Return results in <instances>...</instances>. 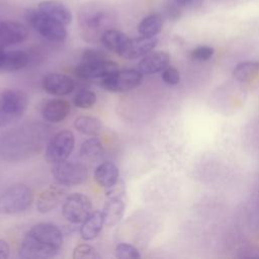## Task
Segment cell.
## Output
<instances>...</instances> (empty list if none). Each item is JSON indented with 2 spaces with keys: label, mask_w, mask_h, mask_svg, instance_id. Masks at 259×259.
<instances>
[{
  "label": "cell",
  "mask_w": 259,
  "mask_h": 259,
  "mask_svg": "<svg viewBox=\"0 0 259 259\" xmlns=\"http://www.w3.org/2000/svg\"><path fill=\"white\" fill-rule=\"evenodd\" d=\"M63 245L61 230L51 223H38L25 235L18 254L25 259H41L56 256Z\"/></svg>",
  "instance_id": "6da1fadb"
},
{
  "label": "cell",
  "mask_w": 259,
  "mask_h": 259,
  "mask_svg": "<svg viewBox=\"0 0 259 259\" xmlns=\"http://www.w3.org/2000/svg\"><path fill=\"white\" fill-rule=\"evenodd\" d=\"M45 128L30 124L6 132L0 137V157L5 160H21L35 155L41 149Z\"/></svg>",
  "instance_id": "7a4b0ae2"
},
{
  "label": "cell",
  "mask_w": 259,
  "mask_h": 259,
  "mask_svg": "<svg viewBox=\"0 0 259 259\" xmlns=\"http://www.w3.org/2000/svg\"><path fill=\"white\" fill-rule=\"evenodd\" d=\"M113 21V12L100 3H88L79 13V25L83 37L88 41L100 39L103 32L110 29Z\"/></svg>",
  "instance_id": "3957f363"
},
{
  "label": "cell",
  "mask_w": 259,
  "mask_h": 259,
  "mask_svg": "<svg viewBox=\"0 0 259 259\" xmlns=\"http://www.w3.org/2000/svg\"><path fill=\"white\" fill-rule=\"evenodd\" d=\"M28 106L25 92L17 89L0 91V126L8 125L22 117Z\"/></svg>",
  "instance_id": "277c9868"
},
{
  "label": "cell",
  "mask_w": 259,
  "mask_h": 259,
  "mask_svg": "<svg viewBox=\"0 0 259 259\" xmlns=\"http://www.w3.org/2000/svg\"><path fill=\"white\" fill-rule=\"evenodd\" d=\"M33 201L30 187L24 183H16L0 194V213L18 214L25 211Z\"/></svg>",
  "instance_id": "5b68a950"
},
{
  "label": "cell",
  "mask_w": 259,
  "mask_h": 259,
  "mask_svg": "<svg viewBox=\"0 0 259 259\" xmlns=\"http://www.w3.org/2000/svg\"><path fill=\"white\" fill-rule=\"evenodd\" d=\"M25 19L42 37L52 41H63L67 37L65 25L42 14L38 9L29 8L25 11Z\"/></svg>",
  "instance_id": "8992f818"
},
{
  "label": "cell",
  "mask_w": 259,
  "mask_h": 259,
  "mask_svg": "<svg viewBox=\"0 0 259 259\" xmlns=\"http://www.w3.org/2000/svg\"><path fill=\"white\" fill-rule=\"evenodd\" d=\"M74 134L69 130L60 131L50 140L45 152V158L51 164L63 162L69 158L74 150Z\"/></svg>",
  "instance_id": "52a82bcc"
},
{
  "label": "cell",
  "mask_w": 259,
  "mask_h": 259,
  "mask_svg": "<svg viewBox=\"0 0 259 259\" xmlns=\"http://www.w3.org/2000/svg\"><path fill=\"white\" fill-rule=\"evenodd\" d=\"M52 174L56 181L61 185L75 186L83 183L88 176L87 167L76 161H63L54 164Z\"/></svg>",
  "instance_id": "ba28073f"
},
{
  "label": "cell",
  "mask_w": 259,
  "mask_h": 259,
  "mask_svg": "<svg viewBox=\"0 0 259 259\" xmlns=\"http://www.w3.org/2000/svg\"><path fill=\"white\" fill-rule=\"evenodd\" d=\"M91 199L83 193L68 195L62 206L64 218L72 224H82L93 211Z\"/></svg>",
  "instance_id": "9c48e42d"
},
{
  "label": "cell",
  "mask_w": 259,
  "mask_h": 259,
  "mask_svg": "<svg viewBox=\"0 0 259 259\" xmlns=\"http://www.w3.org/2000/svg\"><path fill=\"white\" fill-rule=\"evenodd\" d=\"M143 74L139 70L126 69L122 71H117L111 76L104 78L101 81V86L114 93L127 92L135 89L142 83Z\"/></svg>",
  "instance_id": "30bf717a"
},
{
  "label": "cell",
  "mask_w": 259,
  "mask_h": 259,
  "mask_svg": "<svg viewBox=\"0 0 259 259\" xmlns=\"http://www.w3.org/2000/svg\"><path fill=\"white\" fill-rule=\"evenodd\" d=\"M118 71V66L115 62L104 59L95 62H83L78 65L74 73L80 79H104Z\"/></svg>",
  "instance_id": "8fae6325"
},
{
  "label": "cell",
  "mask_w": 259,
  "mask_h": 259,
  "mask_svg": "<svg viewBox=\"0 0 259 259\" xmlns=\"http://www.w3.org/2000/svg\"><path fill=\"white\" fill-rule=\"evenodd\" d=\"M76 87L73 78L66 74L49 73L42 79V88L52 95L64 96L71 93Z\"/></svg>",
  "instance_id": "7c38bea8"
},
{
  "label": "cell",
  "mask_w": 259,
  "mask_h": 259,
  "mask_svg": "<svg viewBox=\"0 0 259 259\" xmlns=\"http://www.w3.org/2000/svg\"><path fill=\"white\" fill-rule=\"evenodd\" d=\"M28 36L27 27L17 21H0V46H12L24 41Z\"/></svg>",
  "instance_id": "4fadbf2b"
},
{
  "label": "cell",
  "mask_w": 259,
  "mask_h": 259,
  "mask_svg": "<svg viewBox=\"0 0 259 259\" xmlns=\"http://www.w3.org/2000/svg\"><path fill=\"white\" fill-rule=\"evenodd\" d=\"M157 44L158 39L156 36L141 35L135 38H130L120 57L127 60H136L141 57H145L147 54L152 52Z\"/></svg>",
  "instance_id": "5bb4252c"
},
{
  "label": "cell",
  "mask_w": 259,
  "mask_h": 259,
  "mask_svg": "<svg viewBox=\"0 0 259 259\" xmlns=\"http://www.w3.org/2000/svg\"><path fill=\"white\" fill-rule=\"evenodd\" d=\"M170 62V56L164 51L150 52L139 63L138 70L142 74L152 75L162 72L168 67Z\"/></svg>",
  "instance_id": "9a60e30c"
},
{
  "label": "cell",
  "mask_w": 259,
  "mask_h": 259,
  "mask_svg": "<svg viewBox=\"0 0 259 259\" xmlns=\"http://www.w3.org/2000/svg\"><path fill=\"white\" fill-rule=\"evenodd\" d=\"M66 191L62 186L51 185L44 189L36 198V209L41 213H47L55 209L62 201Z\"/></svg>",
  "instance_id": "2e32d148"
},
{
  "label": "cell",
  "mask_w": 259,
  "mask_h": 259,
  "mask_svg": "<svg viewBox=\"0 0 259 259\" xmlns=\"http://www.w3.org/2000/svg\"><path fill=\"white\" fill-rule=\"evenodd\" d=\"M37 9L45 15L59 21L65 26L72 21V13L70 9L60 1L44 0L38 3Z\"/></svg>",
  "instance_id": "e0dca14e"
},
{
  "label": "cell",
  "mask_w": 259,
  "mask_h": 259,
  "mask_svg": "<svg viewBox=\"0 0 259 259\" xmlns=\"http://www.w3.org/2000/svg\"><path fill=\"white\" fill-rule=\"evenodd\" d=\"M71 111V104L68 100L56 98L47 101L41 109L44 118L50 122L58 123L64 120Z\"/></svg>",
  "instance_id": "ac0fdd59"
},
{
  "label": "cell",
  "mask_w": 259,
  "mask_h": 259,
  "mask_svg": "<svg viewBox=\"0 0 259 259\" xmlns=\"http://www.w3.org/2000/svg\"><path fill=\"white\" fill-rule=\"evenodd\" d=\"M94 179L99 186L108 189L118 182L119 170L114 163L103 162L95 168Z\"/></svg>",
  "instance_id": "d6986e66"
},
{
  "label": "cell",
  "mask_w": 259,
  "mask_h": 259,
  "mask_svg": "<svg viewBox=\"0 0 259 259\" xmlns=\"http://www.w3.org/2000/svg\"><path fill=\"white\" fill-rule=\"evenodd\" d=\"M124 209L125 205L120 197H108L102 210L104 226L113 227L117 225L124 214Z\"/></svg>",
  "instance_id": "ffe728a7"
},
{
  "label": "cell",
  "mask_w": 259,
  "mask_h": 259,
  "mask_svg": "<svg viewBox=\"0 0 259 259\" xmlns=\"http://www.w3.org/2000/svg\"><path fill=\"white\" fill-rule=\"evenodd\" d=\"M104 225V218L102 211L93 210L90 215L82 223L80 228L81 238L85 241L95 239L102 230Z\"/></svg>",
  "instance_id": "44dd1931"
},
{
  "label": "cell",
  "mask_w": 259,
  "mask_h": 259,
  "mask_svg": "<svg viewBox=\"0 0 259 259\" xmlns=\"http://www.w3.org/2000/svg\"><path fill=\"white\" fill-rule=\"evenodd\" d=\"M100 40L106 49L120 56L125 49L130 37L117 29L110 28L103 32Z\"/></svg>",
  "instance_id": "7402d4cb"
},
{
  "label": "cell",
  "mask_w": 259,
  "mask_h": 259,
  "mask_svg": "<svg viewBox=\"0 0 259 259\" xmlns=\"http://www.w3.org/2000/svg\"><path fill=\"white\" fill-rule=\"evenodd\" d=\"M30 57L24 51L6 52L3 64V72H14L25 68L29 63Z\"/></svg>",
  "instance_id": "603a6c76"
},
{
  "label": "cell",
  "mask_w": 259,
  "mask_h": 259,
  "mask_svg": "<svg viewBox=\"0 0 259 259\" xmlns=\"http://www.w3.org/2000/svg\"><path fill=\"white\" fill-rule=\"evenodd\" d=\"M163 17L161 14L152 13L144 17L138 25V31L144 36H156L163 27Z\"/></svg>",
  "instance_id": "cb8c5ba5"
},
{
  "label": "cell",
  "mask_w": 259,
  "mask_h": 259,
  "mask_svg": "<svg viewBox=\"0 0 259 259\" xmlns=\"http://www.w3.org/2000/svg\"><path fill=\"white\" fill-rule=\"evenodd\" d=\"M75 128L82 135L97 136L102 130V123L100 119L94 116L81 115L74 120Z\"/></svg>",
  "instance_id": "d4e9b609"
},
{
  "label": "cell",
  "mask_w": 259,
  "mask_h": 259,
  "mask_svg": "<svg viewBox=\"0 0 259 259\" xmlns=\"http://www.w3.org/2000/svg\"><path fill=\"white\" fill-rule=\"evenodd\" d=\"M103 154V146L101 141L96 138L95 136H92V138H89L85 140L81 147H80V156L81 158L92 161L98 159Z\"/></svg>",
  "instance_id": "484cf974"
},
{
  "label": "cell",
  "mask_w": 259,
  "mask_h": 259,
  "mask_svg": "<svg viewBox=\"0 0 259 259\" xmlns=\"http://www.w3.org/2000/svg\"><path fill=\"white\" fill-rule=\"evenodd\" d=\"M259 73V61H246L238 64L233 70L234 77L241 82L252 80Z\"/></svg>",
  "instance_id": "4316f807"
},
{
  "label": "cell",
  "mask_w": 259,
  "mask_h": 259,
  "mask_svg": "<svg viewBox=\"0 0 259 259\" xmlns=\"http://www.w3.org/2000/svg\"><path fill=\"white\" fill-rule=\"evenodd\" d=\"M74 259H100L101 256L97 249L89 244H79L73 250Z\"/></svg>",
  "instance_id": "83f0119b"
},
{
  "label": "cell",
  "mask_w": 259,
  "mask_h": 259,
  "mask_svg": "<svg viewBox=\"0 0 259 259\" xmlns=\"http://www.w3.org/2000/svg\"><path fill=\"white\" fill-rule=\"evenodd\" d=\"M96 102V94L91 90H81L74 97V104L78 108L87 109Z\"/></svg>",
  "instance_id": "f1b7e54d"
},
{
  "label": "cell",
  "mask_w": 259,
  "mask_h": 259,
  "mask_svg": "<svg viewBox=\"0 0 259 259\" xmlns=\"http://www.w3.org/2000/svg\"><path fill=\"white\" fill-rule=\"evenodd\" d=\"M115 257L118 259H138L141 257V254L134 245L119 243L115 247Z\"/></svg>",
  "instance_id": "f546056e"
},
{
  "label": "cell",
  "mask_w": 259,
  "mask_h": 259,
  "mask_svg": "<svg viewBox=\"0 0 259 259\" xmlns=\"http://www.w3.org/2000/svg\"><path fill=\"white\" fill-rule=\"evenodd\" d=\"M214 50L208 46H200L191 51L190 57L196 61H206L212 57Z\"/></svg>",
  "instance_id": "4dcf8cb0"
},
{
  "label": "cell",
  "mask_w": 259,
  "mask_h": 259,
  "mask_svg": "<svg viewBox=\"0 0 259 259\" xmlns=\"http://www.w3.org/2000/svg\"><path fill=\"white\" fill-rule=\"evenodd\" d=\"M162 79L168 85H176L180 81V74L174 67H167L162 71Z\"/></svg>",
  "instance_id": "1f68e13d"
},
{
  "label": "cell",
  "mask_w": 259,
  "mask_h": 259,
  "mask_svg": "<svg viewBox=\"0 0 259 259\" xmlns=\"http://www.w3.org/2000/svg\"><path fill=\"white\" fill-rule=\"evenodd\" d=\"M104 59H107L106 54L96 49H87L82 54L83 62H95V61H100Z\"/></svg>",
  "instance_id": "d6a6232c"
},
{
  "label": "cell",
  "mask_w": 259,
  "mask_h": 259,
  "mask_svg": "<svg viewBox=\"0 0 259 259\" xmlns=\"http://www.w3.org/2000/svg\"><path fill=\"white\" fill-rule=\"evenodd\" d=\"M179 4L175 1V3H168L165 7V14L167 18L171 20H176L180 17V8Z\"/></svg>",
  "instance_id": "836d02e7"
},
{
  "label": "cell",
  "mask_w": 259,
  "mask_h": 259,
  "mask_svg": "<svg viewBox=\"0 0 259 259\" xmlns=\"http://www.w3.org/2000/svg\"><path fill=\"white\" fill-rule=\"evenodd\" d=\"M10 247L7 241L0 239V259H6L9 257Z\"/></svg>",
  "instance_id": "e575fe53"
},
{
  "label": "cell",
  "mask_w": 259,
  "mask_h": 259,
  "mask_svg": "<svg viewBox=\"0 0 259 259\" xmlns=\"http://www.w3.org/2000/svg\"><path fill=\"white\" fill-rule=\"evenodd\" d=\"M5 54H6V52L4 51V48L0 46V72H3V64H4Z\"/></svg>",
  "instance_id": "d590c367"
},
{
  "label": "cell",
  "mask_w": 259,
  "mask_h": 259,
  "mask_svg": "<svg viewBox=\"0 0 259 259\" xmlns=\"http://www.w3.org/2000/svg\"><path fill=\"white\" fill-rule=\"evenodd\" d=\"M203 0H188L187 1V5L191 6V7H196L199 6L202 3Z\"/></svg>",
  "instance_id": "8d00e7d4"
},
{
  "label": "cell",
  "mask_w": 259,
  "mask_h": 259,
  "mask_svg": "<svg viewBox=\"0 0 259 259\" xmlns=\"http://www.w3.org/2000/svg\"><path fill=\"white\" fill-rule=\"evenodd\" d=\"M174 1H176L180 6H183V5H187L188 0H174Z\"/></svg>",
  "instance_id": "74e56055"
}]
</instances>
